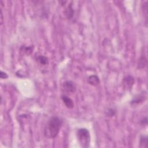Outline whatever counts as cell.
Listing matches in <instances>:
<instances>
[{
  "mask_svg": "<svg viewBox=\"0 0 148 148\" xmlns=\"http://www.w3.org/2000/svg\"><path fill=\"white\" fill-rule=\"evenodd\" d=\"M62 124V120L60 117L57 116L51 117L44 128V136L49 139L56 138L60 132Z\"/></svg>",
  "mask_w": 148,
  "mask_h": 148,
  "instance_id": "1",
  "label": "cell"
},
{
  "mask_svg": "<svg viewBox=\"0 0 148 148\" xmlns=\"http://www.w3.org/2000/svg\"><path fill=\"white\" fill-rule=\"evenodd\" d=\"M76 136L80 146L83 148L88 147L90 143V135L88 130L85 128H81L77 130Z\"/></svg>",
  "mask_w": 148,
  "mask_h": 148,
  "instance_id": "2",
  "label": "cell"
},
{
  "mask_svg": "<svg viewBox=\"0 0 148 148\" xmlns=\"http://www.w3.org/2000/svg\"><path fill=\"white\" fill-rule=\"evenodd\" d=\"M134 84V79L131 75H127L124 77L122 80V86L125 90H130L132 88Z\"/></svg>",
  "mask_w": 148,
  "mask_h": 148,
  "instance_id": "3",
  "label": "cell"
},
{
  "mask_svg": "<svg viewBox=\"0 0 148 148\" xmlns=\"http://www.w3.org/2000/svg\"><path fill=\"white\" fill-rule=\"evenodd\" d=\"M76 85L71 80L65 81L62 84V90L66 93H73L76 90Z\"/></svg>",
  "mask_w": 148,
  "mask_h": 148,
  "instance_id": "4",
  "label": "cell"
},
{
  "mask_svg": "<svg viewBox=\"0 0 148 148\" xmlns=\"http://www.w3.org/2000/svg\"><path fill=\"white\" fill-rule=\"evenodd\" d=\"M147 97V95H146V92H141L139 94H138L137 95H136L133 99L131 101V105H136V104H139L140 103L142 102H143Z\"/></svg>",
  "mask_w": 148,
  "mask_h": 148,
  "instance_id": "5",
  "label": "cell"
},
{
  "mask_svg": "<svg viewBox=\"0 0 148 148\" xmlns=\"http://www.w3.org/2000/svg\"><path fill=\"white\" fill-rule=\"evenodd\" d=\"M61 99L66 108L69 109H72L73 108L74 103L71 98H69L66 95H62L61 96Z\"/></svg>",
  "mask_w": 148,
  "mask_h": 148,
  "instance_id": "6",
  "label": "cell"
},
{
  "mask_svg": "<svg viewBox=\"0 0 148 148\" xmlns=\"http://www.w3.org/2000/svg\"><path fill=\"white\" fill-rule=\"evenodd\" d=\"M64 13L68 19H71L73 17L74 14V10L71 3H69L68 6L65 8Z\"/></svg>",
  "mask_w": 148,
  "mask_h": 148,
  "instance_id": "7",
  "label": "cell"
},
{
  "mask_svg": "<svg viewBox=\"0 0 148 148\" xmlns=\"http://www.w3.org/2000/svg\"><path fill=\"white\" fill-rule=\"evenodd\" d=\"M87 81H88V83L90 85L94 86H96L98 85L100 83V80H99L98 76L95 75H92L88 77Z\"/></svg>",
  "mask_w": 148,
  "mask_h": 148,
  "instance_id": "8",
  "label": "cell"
},
{
  "mask_svg": "<svg viewBox=\"0 0 148 148\" xmlns=\"http://www.w3.org/2000/svg\"><path fill=\"white\" fill-rule=\"evenodd\" d=\"M36 60L39 64L42 65H46L49 64V60L47 57L43 55L38 56L36 58Z\"/></svg>",
  "mask_w": 148,
  "mask_h": 148,
  "instance_id": "9",
  "label": "cell"
},
{
  "mask_svg": "<svg viewBox=\"0 0 148 148\" xmlns=\"http://www.w3.org/2000/svg\"><path fill=\"white\" fill-rule=\"evenodd\" d=\"M147 65V58L145 56H142L138 62V68L143 69Z\"/></svg>",
  "mask_w": 148,
  "mask_h": 148,
  "instance_id": "10",
  "label": "cell"
},
{
  "mask_svg": "<svg viewBox=\"0 0 148 148\" xmlns=\"http://www.w3.org/2000/svg\"><path fill=\"white\" fill-rule=\"evenodd\" d=\"M140 147H147V137L145 135H141L139 139Z\"/></svg>",
  "mask_w": 148,
  "mask_h": 148,
  "instance_id": "11",
  "label": "cell"
},
{
  "mask_svg": "<svg viewBox=\"0 0 148 148\" xmlns=\"http://www.w3.org/2000/svg\"><path fill=\"white\" fill-rule=\"evenodd\" d=\"M32 50H33V48L31 46H23L20 48V51L23 52L24 54H25L27 55L30 54L32 53Z\"/></svg>",
  "mask_w": 148,
  "mask_h": 148,
  "instance_id": "12",
  "label": "cell"
},
{
  "mask_svg": "<svg viewBox=\"0 0 148 148\" xmlns=\"http://www.w3.org/2000/svg\"><path fill=\"white\" fill-rule=\"evenodd\" d=\"M142 10L143 11V13L146 15V18L147 19V1L143 2V4H142Z\"/></svg>",
  "mask_w": 148,
  "mask_h": 148,
  "instance_id": "13",
  "label": "cell"
},
{
  "mask_svg": "<svg viewBox=\"0 0 148 148\" xmlns=\"http://www.w3.org/2000/svg\"><path fill=\"white\" fill-rule=\"evenodd\" d=\"M0 76L1 79H6L8 77V74L6 72H4L3 71H1V74H0Z\"/></svg>",
  "mask_w": 148,
  "mask_h": 148,
  "instance_id": "14",
  "label": "cell"
},
{
  "mask_svg": "<svg viewBox=\"0 0 148 148\" xmlns=\"http://www.w3.org/2000/svg\"><path fill=\"white\" fill-rule=\"evenodd\" d=\"M147 117H145L143 118V119L140 120V123L143 125V124H147Z\"/></svg>",
  "mask_w": 148,
  "mask_h": 148,
  "instance_id": "15",
  "label": "cell"
}]
</instances>
